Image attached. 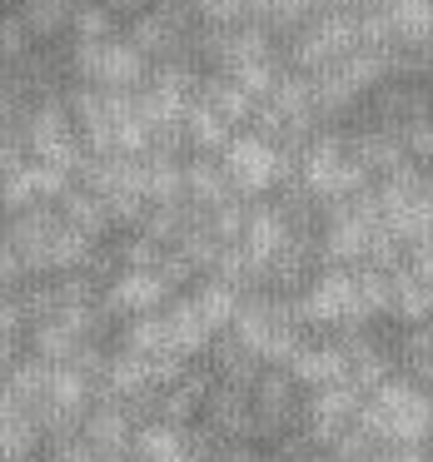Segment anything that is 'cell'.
<instances>
[{
  "label": "cell",
  "mask_w": 433,
  "mask_h": 462,
  "mask_svg": "<svg viewBox=\"0 0 433 462\" xmlns=\"http://www.w3.org/2000/svg\"><path fill=\"white\" fill-rule=\"evenodd\" d=\"M363 428L383 448H413L433 438V393L413 378H389L363 402Z\"/></svg>",
  "instance_id": "6da1fadb"
},
{
  "label": "cell",
  "mask_w": 433,
  "mask_h": 462,
  "mask_svg": "<svg viewBox=\"0 0 433 462\" xmlns=\"http://www.w3.org/2000/svg\"><path fill=\"white\" fill-rule=\"evenodd\" d=\"M299 323H304L299 309H284V303H274V299H244L240 303V319H234L230 333L259 363H284V368H289V358L304 348V343H299Z\"/></svg>",
  "instance_id": "7a4b0ae2"
},
{
  "label": "cell",
  "mask_w": 433,
  "mask_h": 462,
  "mask_svg": "<svg viewBox=\"0 0 433 462\" xmlns=\"http://www.w3.org/2000/svg\"><path fill=\"white\" fill-rule=\"evenodd\" d=\"M75 65L95 90H130L145 75V51L130 41H115V35H95L75 51Z\"/></svg>",
  "instance_id": "3957f363"
},
{
  "label": "cell",
  "mask_w": 433,
  "mask_h": 462,
  "mask_svg": "<svg viewBox=\"0 0 433 462\" xmlns=\"http://www.w3.org/2000/svg\"><path fill=\"white\" fill-rule=\"evenodd\" d=\"M220 164L230 170V180L240 194H264V189H274V180L284 174L279 144H269L264 134H240V140H230Z\"/></svg>",
  "instance_id": "277c9868"
},
{
  "label": "cell",
  "mask_w": 433,
  "mask_h": 462,
  "mask_svg": "<svg viewBox=\"0 0 433 462\" xmlns=\"http://www.w3.org/2000/svg\"><path fill=\"white\" fill-rule=\"evenodd\" d=\"M289 373H294V383L309 388V393L334 388V383H353L349 378V348H339V343H304L289 358Z\"/></svg>",
  "instance_id": "5b68a950"
},
{
  "label": "cell",
  "mask_w": 433,
  "mask_h": 462,
  "mask_svg": "<svg viewBox=\"0 0 433 462\" xmlns=\"http://www.w3.org/2000/svg\"><path fill=\"white\" fill-rule=\"evenodd\" d=\"M80 432L90 438V448L100 452V457H115V452H130L135 448V428H130V412H125L120 398H110V402H100V408L85 412Z\"/></svg>",
  "instance_id": "8992f818"
},
{
  "label": "cell",
  "mask_w": 433,
  "mask_h": 462,
  "mask_svg": "<svg viewBox=\"0 0 433 462\" xmlns=\"http://www.w3.org/2000/svg\"><path fill=\"white\" fill-rule=\"evenodd\" d=\"M135 462H180L190 457V442L180 438V428L165 418H150L145 428H135Z\"/></svg>",
  "instance_id": "52a82bcc"
},
{
  "label": "cell",
  "mask_w": 433,
  "mask_h": 462,
  "mask_svg": "<svg viewBox=\"0 0 433 462\" xmlns=\"http://www.w3.org/2000/svg\"><path fill=\"white\" fill-rule=\"evenodd\" d=\"M170 313V333H174V348L184 353V358H194V353L204 348V343L214 338V328H210V319L200 313V303H194V293L190 299H180L174 309H165Z\"/></svg>",
  "instance_id": "ba28073f"
},
{
  "label": "cell",
  "mask_w": 433,
  "mask_h": 462,
  "mask_svg": "<svg viewBox=\"0 0 433 462\" xmlns=\"http://www.w3.org/2000/svg\"><path fill=\"white\" fill-rule=\"evenodd\" d=\"M41 418L25 408H15V402H5V462H25L35 452V442H41Z\"/></svg>",
  "instance_id": "9c48e42d"
},
{
  "label": "cell",
  "mask_w": 433,
  "mask_h": 462,
  "mask_svg": "<svg viewBox=\"0 0 433 462\" xmlns=\"http://www.w3.org/2000/svg\"><path fill=\"white\" fill-rule=\"evenodd\" d=\"M194 11L210 25H234L244 11H254V0H194Z\"/></svg>",
  "instance_id": "30bf717a"
},
{
  "label": "cell",
  "mask_w": 433,
  "mask_h": 462,
  "mask_svg": "<svg viewBox=\"0 0 433 462\" xmlns=\"http://www.w3.org/2000/svg\"><path fill=\"white\" fill-rule=\"evenodd\" d=\"M309 462H339V457H334V452H329V457H309Z\"/></svg>",
  "instance_id": "8fae6325"
},
{
  "label": "cell",
  "mask_w": 433,
  "mask_h": 462,
  "mask_svg": "<svg viewBox=\"0 0 433 462\" xmlns=\"http://www.w3.org/2000/svg\"><path fill=\"white\" fill-rule=\"evenodd\" d=\"M428 70H433V51H428Z\"/></svg>",
  "instance_id": "7c38bea8"
},
{
  "label": "cell",
  "mask_w": 433,
  "mask_h": 462,
  "mask_svg": "<svg viewBox=\"0 0 433 462\" xmlns=\"http://www.w3.org/2000/svg\"><path fill=\"white\" fill-rule=\"evenodd\" d=\"M428 462H433V452H428Z\"/></svg>",
  "instance_id": "4fadbf2b"
}]
</instances>
